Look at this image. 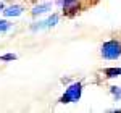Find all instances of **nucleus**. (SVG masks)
<instances>
[{
	"label": "nucleus",
	"instance_id": "f257e3e1",
	"mask_svg": "<svg viewBox=\"0 0 121 113\" xmlns=\"http://www.w3.org/2000/svg\"><path fill=\"white\" fill-rule=\"evenodd\" d=\"M100 53L105 60H118L121 56V40L120 39H110L103 42Z\"/></svg>",
	"mask_w": 121,
	"mask_h": 113
},
{
	"label": "nucleus",
	"instance_id": "f03ea898",
	"mask_svg": "<svg viewBox=\"0 0 121 113\" xmlns=\"http://www.w3.org/2000/svg\"><path fill=\"white\" fill-rule=\"evenodd\" d=\"M81 94H82V84L81 83H74L71 84L66 92L61 97H60V104H71V102H78L81 99Z\"/></svg>",
	"mask_w": 121,
	"mask_h": 113
},
{
	"label": "nucleus",
	"instance_id": "7ed1b4c3",
	"mask_svg": "<svg viewBox=\"0 0 121 113\" xmlns=\"http://www.w3.org/2000/svg\"><path fill=\"white\" fill-rule=\"evenodd\" d=\"M81 0H65L63 2V15L68 18H73L76 16L79 11H81Z\"/></svg>",
	"mask_w": 121,
	"mask_h": 113
},
{
	"label": "nucleus",
	"instance_id": "20e7f679",
	"mask_svg": "<svg viewBox=\"0 0 121 113\" xmlns=\"http://www.w3.org/2000/svg\"><path fill=\"white\" fill-rule=\"evenodd\" d=\"M23 13V7L21 5H11L8 8H3V15L8 18V16H19Z\"/></svg>",
	"mask_w": 121,
	"mask_h": 113
},
{
	"label": "nucleus",
	"instance_id": "39448f33",
	"mask_svg": "<svg viewBox=\"0 0 121 113\" xmlns=\"http://www.w3.org/2000/svg\"><path fill=\"white\" fill-rule=\"evenodd\" d=\"M52 10V3H42V5H36L32 8V16H37V15H42V13H47Z\"/></svg>",
	"mask_w": 121,
	"mask_h": 113
},
{
	"label": "nucleus",
	"instance_id": "423d86ee",
	"mask_svg": "<svg viewBox=\"0 0 121 113\" xmlns=\"http://www.w3.org/2000/svg\"><path fill=\"white\" fill-rule=\"evenodd\" d=\"M103 73L107 78H116V76H121V68H105Z\"/></svg>",
	"mask_w": 121,
	"mask_h": 113
},
{
	"label": "nucleus",
	"instance_id": "0eeeda50",
	"mask_svg": "<svg viewBox=\"0 0 121 113\" xmlns=\"http://www.w3.org/2000/svg\"><path fill=\"white\" fill-rule=\"evenodd\" d=\"M110 92L113 94V97H115L116 100H121V87H118V86H112V87H110Z\"/></svg>",
	"mask_w": 121,
	"mask_h": 113
},
{
	"label": "nucleus",
	"instance_id": "6e6552de",
	"mask_svg": "<svg viewBox=\"0 0 121 113\" xmlns=\"http://www.w3.org/2000/svg\"><path fill=\"white\" fill-rule=\"evenodd\" d=\"M0 60L2 61H13V60H16V55L15 53H5V55H0Z\"/></svg>",
	"mask_w": 121,
	"mask_h": 113
},
{
	"label": "nucleus",
	"instance_id": "1a4fd4ad",
	"mask_svg": "<svg viewBox=\"0 0 121 113\" xmlns=\"http://www.w3.org/2000/svg\"><path fill=\"white\" fill-rule=\"evenodd\" d=\"M56 21H58V16H56V15H52V16L45 21V24L48 26V28H52V26H55V24H56Z\"/></svg>",
	"mask_w": 121,
	"mask_h": 113
},
{
	"label": "nucleus",
	"instance_id": "9d476101",
	"mask_svg": "<svg viewBox=\"0 0 121 113\" xmlns=\"http://www.w3.org/2000/svg\"><path fill=\"white\" fill-rule=\"evenodd\" d=\"M10 24L8 21H5V19H0V32H5V31H8L10 29Z\"/></svg>",
	"mask_w": 121,
	"mask_h": 113
},
{
	"label": "nucleus",
	"instance_id": "9b49d317",
	"mask_svg": "<svg viewBox=\"0 0 121 113\" xmlns=\"http://www.w3.org/2000/svg\"><path fill=\"white\" fill-rule=\"evenodd\" d=\"M5 8V7H3V3H0V10H3Z\"/></svg>",
	"mask_w": 121,
	"mask_h": 113
},
{
	"label": "nucleus",
	"instance_id": "f8f14e48",
	"mask_svg": "<svg viewBox=\"0 0 121 113\" xmlns=\"http://www.w3.org/2000/svg\"><path fill=\"white\" fill-rule=\"evenodd\" d=\"M95 2H99V0H95Z\"/></svg>",
	"mask_w": 121,
	"mask_h": 113
}]
</instances>
